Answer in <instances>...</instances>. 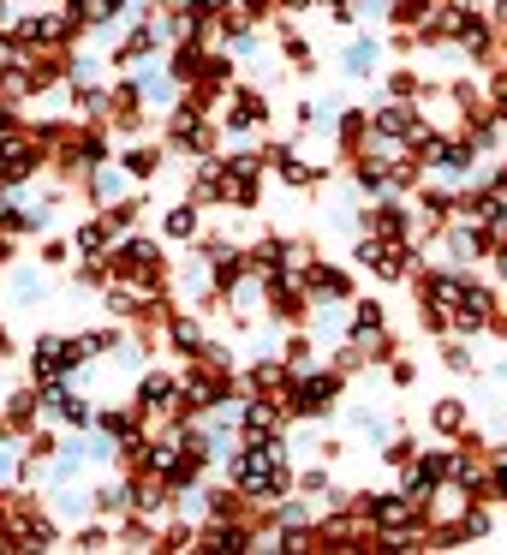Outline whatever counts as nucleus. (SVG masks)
I'll return each instance as SVG.
<instances>
[{
	"label": "nucleus",
	"instance_id": "aec40b11",
	"mask_svg": "<svg viewBox=\"0 0 507 555\" xmlns=\"http://www.w3.org/2000/svg\"><path fill=\"white\" fill-rule=\"evenodd\" d=\"M447 49H459L471 66H490V61H495V25H490L483 13H471L466 25H459V37L447 42Z\"/></svg>",
	"mask_w": 507,
	"mask_h": 555
},
{
	"label": "nucleus",
	"instance_id": "58836bf2",
	"mask_svg": "<svg viewBox=\"0 0 507 555\" xmlns=\"http://www.w3.org/2000/svg\"><path fill=\"white\" fill-rule=\"evenodd\" d=\"M388 383H394V388H412V383H418V364L394 352V359H388Z\"/></svg>",
	"mask_w": 507,
	"mask_h": 555
},
{
	"label": "nucleus",
	"instance_id": "0eeeda50",
	"mask_svg": "<svg viewBox=\"0 0 507 555\" xmlns=\"http://www.w3.org/2000/svg\"><path fill=\"white\" fill-rule=\"evenodd\" d=\"M25 376H30L37 388L66 383V376H73V364H66V335H61V328H42V335L25 347Z\"/></svg>",
	"mask_w": 507,
	"mask_h": 555
},
{
	"label": "nucleus",
	"instance_id": "39448f33",
	"mask_svg": "<svg viewBox=\"0 0 507 555\" xmlns=\"http://www.w3.org/2000/svg\"><path fill=\"white\" fill-rule=\"evenodd\" d=\"M216 126H221L227 138L263 132V126H269V96H263L257 85H239V78H233L227 96H221V108H216Z\"/></svg>",
	"mask_w": 507,
	"mask_h": 555
},
{
	"label": "nucleus",
	"instance_id": "37998d69",
	"mask_svg": "<svg viewBox=\"0 0 507 555\" xmlns=\"http://www.w3.org/2000/svg\"><path fill=\"white\" fill-rule=\"evenodd\" d=\"M483 454H490V466H502V472H507V442H502V448H483Z\"/></svg>",
	"mask_w": 507,
	"mask_h": 555
},
{
	"label": "nucleus",
	"instance_id": "c756f323",
	"mask_svg": "<svg viewBox=\"0 0 507 555\" xmlns=\"http://www.w3.org/2000/svg\"><path fill=\"white\" fill-rule=\"evenodd\" d=\"M221 168L233 173V180H263V150H245V144H233V150H221Z\"/></svg>",
	"mask_w": 507,
	"mask_h": 555
},
{
	"label": "nucleus",
	"instance_id": "5701e85b",
	"mask_svg": "<svg viewBox=\"0 0 507 555\" xmlns=\"http://www.w3.org/2000/svg\"><path fill=\"white\" fill-rule=\"evenodd\" d=\"M61 550H78V555H96V550H114V526L108 519H73V526H66V543Z\"/></svg>",
	"mask_w": 507,
	"mask_h": 555
},
{
	"label": "nucleus",
	"instance_id": "6e6552de",
	"mask_svg": "<svg viewBox=\"0 0 507 555\" xmlns=\"http://www.w3.org/2000/svg\"><path fill=\"white\" fill-rule=\"evenodd\" d=\"M299 287L311 293V305H347L352 293H359V281H352V269L328 263V257H311V263L299 269Z\"/></svg>",
	"mask_w": 507,
	"mask_h": 555
},
{
	"label": "nucleus",
	"instance_id": "bb28decb",
	"mask_svg": "<svg viewBox=\"0 0 507 555\" xmlns=\"http://www.w3.org/2000/svg\"><path fill=\"white\" fill-rule=\"evenodd\" d=\"M466 424H471L466 400H435V406H430V430L442 436V442H459V436H466Z\"/></svg>",
	"mask_w": 507,
	"mask_h": 555
},
{
	"label": "nucleus",
	"instance_id": "a211bd4d",
	"mask_svg": "<svg viewBox=\"0 0 507 555\" xmlns=\"http://www.w3.org/2000/svg\"><path fill=\"white\" fill-rule=\"evenodd\" d=\"M418 269H424L418 240H388V245H382V257L370 263V275H376V281H412Z\"/></svg>",
	"mask_w": 507,
	"mask_h": 555
},
{
	"label": "nucleus",
	"instance_id": "4468645a",
	"mask_svg": "<svg viewBox=\"0 0 507 555\" xmlns=\"http://www.w3.org/2000/svg\"><path fill=\"white\" fill-rule=\"evenodd\" d=\"M0 418H6V430L13 436H25L30 424H42V388L30 383H18V388H6V395H0Z\"/></svg>",
	"mask_w": 507,
	"mask_h": 555
},
{
	"label": "nucleus",
	"instance_id": "2eb2a0df",
	"mask_svg": "<svg viewBox=\"0 0 507 555\" xmlns=\"http://www.w3.org/2000/svg\"><path fill=\"white\" fill-rule=\"evenodd\" d=\"M73 192L84 197V204H96V209H102V204H114V197H126V192H132V180H126V168H120V162L108 156V162H102V168H90L84 180L73 185Z\"/></svg>",
	"mask_w": 507,
	"mask_h": 555
},
{
	"label": "nucleus",
	"instance_id": "79ce46f5",
	"mask_svg": "<svg viewBox=\"0 0 507 555\" xmlns=\"http://www.w3.org/2000/svg\"><path fill=\"white\" fill-rule=\"evenodd\" d=\"M13 257H18V240H6V233H0V269H13Z\"/></svg>",
	"mask_w": 507,
	"mask_h": 555
},
{
	"label": "nucleus",
	"instance_id": "f3484780",
	"mask_svg": "<svg viewBox=\"0 0 507 555\" xmlns=\"http://www.w3.org/2000/svg\"><path fill=\"white\" fill-rule=\"evenodd\" d=\"M340 73H347V78H376V73H382V42H376L364 25L352 30L347 49H340Z\"/></svg>",
	"mask_w": 507,
	"mask_h": 555
},
{
	"label": "nucleus",
	"instance_id": "72a5a7b5",
	"mask_svg": "<svg viewBox=\"0 0 507 555\" xmlns=\"http://www.w3.org/2000/svg\"><path fill=\"white\" fill-rule=\"evenodd\" d=\"M102 78V61L96 54H78V42L66 49V85H96Z\"/></svg>",
	"mask_w": 507,
	"mask_h": 555
},
{
	"label": "nucleus",
	"instance_id": "20e7f679",
	"mask_svg": "<svg viewBox=\"0 0 507 555\" xmlns=\"http://www.w3.org/2000/svg\"><path fill=\"white\" fill-rule=\"evenodd\" d=\"M352 507L364 514V526L376 531V538H400V531H424V507L418 502H406L400 490H388V495H352Z\"/></svg>",
	"mask_w": 507,
	"mask_h": 555
},
{
	"label": "nucleus",
	"instance_id": "ddd939ff",
	"mask_svg": "<svg viewBox=\"0 0 507 555\" xmlns=\"http://www.w3.org/2000/svg\"><path fill=\"white\" fill-rule=\"evenodd\" d=\"M138 495H144V478H138V472H126V478H102L96 490H90V514L126 519L138 507Z\"/></svg>",
	"mask_w": 507,
	"mask_h": 555
},
{
	"label": "nucleus",
	"instance_id": "e433bc0d",
	"mask_svg": "<svg viewBox=\"0 0 507 555\" xmlns=\"http://www.w3.org/2000/svg\"><path fill=\"white\" fill-rule=\"evenodd\" d=\"M25 61H30V49L13 37V30H0V78H6V73H18Z\"/></svg>",
	"mask_w": 507,
	"mask_h": 555
},
{
	"label": "nucleus",
	"instance_id": "a19ab883",
	"mask_svg": "<svg viewBox=\"0 0 507 555\" xmlns=\"http://www.w3.org/2000/svg\"><path fill=\"white\" fill-rule=\"evenodd\" d=\"M0 359H18V335L6 323H0Z\"/></svg>",
	"mask_w": 507,
	"mask_h": 555
},
{
	"label": "nucleus",
	"instance_id": "f03ea898",
	"mask_svg": "<svg viewBox=\"0 0 507 555\" xmlns=\"http://www.w3.org/2000/svg\"><path fill=\"white\" fill-rule=\"evenodd\" d=\"M340 395H347V376H340L335 364H316V371L292 376L281 400H287V412H292L299 424H323L328 412L340 406Z\"/></svg>",
	"mask_w": 507,
	"mask_h": 555
},
{
	"label": "nucleus",
	"instance_id": "c85d7f7f",
	"mask_svg": "<svg viewBox=\"0 0 507 555\" xmlns=\"http://www.w3.org/2000/svg\"><path fill=\"white\" fill-rule=\"evenodd\" d=\"M435 483H442V478H435V472L430 466H424V460H412V466H400V495H406V502H430V495H435Z\"/></svg>",
	"mask_w": 507,
	"mask_h": 555
},
{
	"label": "nucleus",
	"instance_id": "473e14b6",
	"mask_svg": "<svg viewBox=\"0 0 507 555\" xmlns=\"http://www.w3.org/2000/svg\"><path fill=\"white\" fill-rule=\"evenodd\" d=\"M442 364L454 376H471L478 371V359H471V340H459V335H442Z\"/></svg>",
	"mask_w": 507,
	"mask_h": 555
},
{
	"label": "nucleus",
	"instance_id": "b1692460",
	"mask_svg": "<svg viewBox=\"0 0 507 555\" xmlns=\"http://www.w3.org/2000/svg\"><path fill=\"white\" fill-rule=\"evenodd\" d=\"M364 138H370V108H340L335 114V150H340V162L359 156Z\"/></svg>",
	"mask_w": 507,
	"mask_h": 555
},
{
	"label": "nucleus",
	"instance_id": "423d86ee",
	"mask_svg": "<svg viewBox=\"0 0 507 555\" xmlns=\"http://www.w3.org/2000/svg\"><path fill=\"white\" fill-rule=\"evenodd\" d=\"M132 406L150 418V430H156V424H168L173 412H180V371H150V364H144V371H138Z\"/></svg>",
	"mask_w": 507,
	"mask_h": 555
},
{
	"label": "nucleus",
	"instance_id": "c9c22d12",
	"mask_svg": "<svg viewBox=\"0 0 507 555\" xmlns=\"http://www.w3.org/2000/svg\"><path fill=\"white\" fill-rule=\"evenodd\" d=\"M382 460H388V466H412V460H418V442H412V436L406 430H394V436H388V442H382Z\"/></svg>",
	"mask_w": 507,
	"mask_h": 555
},
{
	"label": "nucleus",
	"instance_id": "dca6fc26",
	"mask_svg": "<svg viewBox=\"0 0 507 555\" xmlns=\"http://www.w3.org/2000/svg\"><path fill=\"white\" fill-rule=\"evenodd\" d=\"M287 383H292V371H287V359H281L275 347H269V352H257V364L239 376V388H245V395H287Z\"/></svg>",
	"mask_w": 507,
	"mask_h": 555
},
{
	"label": "nucleus",
	"instance_id": "c03bdc74",
	"mask_svg": "<svg viewBox=\"0 0 507 555\" xmlns=\"http://www.w3.org/2000/svg\"><path fill=\"white\" fill-rule=\"evenodd\" d=\"M0 526H6V502H0Z\"/></svg>",
	"mask_w": 507,
	"mask_h": 555
},
{
	"label": "nucleus",
	"instance_id": "7ed1b4c3",
	"mask_svg": "<svg viewBox=\"0 0 507 555\" xmlns=\"http://www.w3.org/2000/svg\"><path fill=\"white\" fill-rule=\"evenodd\" d=\"M13 37L30 54H66L78 42V30L66 18V7H13Z\"/></svg>",
	"mask_w": 507,
	"mask_h": 555
},
{
	"label": "nucleus",
	"instance_id": "cd10ccee",
	"mask_svg": "<svg viewBox=\"0 0 507 555\" xmlns=\"http://www.w3.org/2000/svg\"><path fill=\"white\" fill-rule=\"evenodd\" d=\"M6 293H13V305H42L49 299V269H13V281H6Z\"/></svg>",
	"mask_w": 507,
	"mask_h": 555
},
{
	"label": "nucleus",
	"instance_id": "1a4fd4ad",
	"mask_svg": "<svg viewBox=\"0 0 507 555\" xmlns=\"http://www.w3.org/2000/svg\"><path fill=\"white\" fill-rule=\"evenodd\" d=\"M42 173H49V150H42L30 132L13 138V144H0V180L13 185V192L18 185H37Z\"/></svg>",
	"mask_w": 507,
	"mask_h": 555
},
{
	"label": "nucleus",
	"instance_id": "f704fd0d",
	"mask_svg": "<svg viewBox=\"0 0 507 555\" xmlns=\"http://www.w3.org/2000/svg\"><path fill=\"white\" fill-rule=\"evenodd\" d=\"M394 18V0H352V30L359 25H388Z\"/></svg>",
	"mask_w": 507,
	"mask_h": 555
},
{
	"label": "nucleus",
	"instance_id": "9d476101",
	"mask_svg": "<svg viewBox=\"0 0 507 555\" xmlns=\"http://www.w3.org/2000/svg\"><path fill=\"white\" fill-rule=\"evenodd\" d=\"M168 49V42H161V30H156V18H132V30H126L120 42H114V54H108V66L114 73H132V66H144V61H156V54Z\"/></svg>",
	"mask_w": 507,
	"mask_h": 555
},
{
	"label": "nucleus",
	"instance_id": "9b49d317",
	"mask_svg": "<svg viewBox=\"0 0 507 555\" xmlns=\"http://www.w3.org/2000/svg\"><path fill=\"white\" fill-rule=\"evenodd\" d=\"M114 162L126 168V180H132V185H156L161 168H168V150L150 144V138H114Z\"/></svg>",
	"mask_w": 507,
	"mask_h": 555
},
{
	"label": "nucleus",
	"instance_id": "ea45409f",
	"mask_svg": "<svg viewBox=\"0 0 507 555\" xmlns=\"http://www.w3.org/2000/svg\"><path fill=\"white\" fill-rule=\"evenodd\" d=\"M275 13H287V18H304V13H316V0H275Z\"/></svg>",
	"mask_w": 507,
	"mask_h": 555
},
{
	"label": "nucleus",
	"instance_id": "6ab92c4d",
	"mask_svg": "<svg viewBox=\"0 0 507 555\" xmlns=\"http://www.w3.org/2000/svg\"><path fill=\"white\" fill-rule=\"evenodd\" d=\"M197 233H204V204L180 197V204L161 209V245H192Z\"/></svg>",
	"mask_w": 507,
	"mask_h": 555
},
{
	"label": "nucleus",
	"instance_id": "4be33fe9",
	"mask_svg": "<svg viewBox=\"0 0 507 555\" xmlns=\"http://www.w3.org/2000/svg\"><path fill=\"white\" fill-rule=\"evenodd\" d=\"M66 240H73V257H108V245H114V228L96 216V209H90L84 221H73V233H66Z\"/></svg>",
	"mask_w": 507,
	"mask_h": 555
},
{
	"label": "nucleus",
	"instance_id": "2f4dec72",
	"mask_svg": "<svg viewBox=\"0 0 507 555\" xmlns=\"http://www.w3.org/2000/svg\"><path fill=\"white\" fill-rule=\"evenodd\" d=\"M388 96H394V102H424V96H430V85H424V78L418 73H412V66H400V73H388Z\"/></svg>",
	"mask_w": 507,
	"mask_h": 555
},
{
	"label": "nucleus",
	"instance_id": "393cba45",
	"mask_svg": "<svg viewBox=\"0 0 507 555\" xmlns=\"http://www.w3.org/2000/svg\"><path fill=\"white\" fill-rule=\"evenodd\" d=\"M275 173H281V185H292V192H316V185H328V162H311L304 150L292 162H281Z\"/></svg>",
	"mask_w": 507,
	"mask_h": 555
},
{
	"label": "nucleus",
	"instance_id": "7c9ffc66",
	"mask_svg": "<svg viewBox=\"0 0 507 555\" xmlns=\"http://www.w3.org/2000/svg\"><path fill=\"white\" fill-rule=\"evenodd\" d=\"M490 531H495V502H466V514H459V538L483 543Z\"/></svg>",
	"mask_w": 507,
	"mask_h": 555
},
{
	"label": "nucleus",
	"instance_id": "a878e982",
	"mask_svg": "<svg viewBox=\"0 0 507 555\" xmlns=\"http://www.w3.org/2000/svg\"><path fill=\"white\" fill-rule=\"evenodd\" d=\"M281 359H287V371L292 376H304V371H316V364H323V352H316V340H311V328H292L287 340H281Z\"/></svg>",
	"mask_w": 507,
	"mask_h": 555
},
{
	"label": "nucleus",
	"instance_id": "f8f14e48",
	"mask_svg": "<svg viewBox=\"0 0 507 555\" xmlns=\"http://www.w3.org/2000/svg\"><path fill=\"white\" fill-rule=\"evenodd\" d=\"M161 347H168L173 359H204V347H209L204 311H180V305H173L168 323H161Z\"/></svg>",
	"mask_w": 507,
	"mask_h": 555
},
{
	"label": "nucleus",
	"instance_id": "f257e3e1",
	"mask_svg": "<svg viewBox=\"0 0 507 555\" xmlns=\"http://www.w3.org/2000/svg\"><path fill=\"white\" fill-rule=\"evenodd\" d=\"M108 275L114 281H132L138 293H173V263L168 251H161V240H150V233H114L108 245Z\"/></svg>",
	"mask_w": 507,
	"mask_h": 555
},
{
	"label": "nucleus",
	"instance_id": "4c0bfd02",
	"mask_svg": "<svg viewBox=\"0 0 507 555\" xmlns=\"http://www.w3.org/2000/svg\"><path fill=\"white\" fill-rule=\"evenodd\" d=\"M37 263L42 269H66V263H73V240H42L37 245Z\"/></svg>",
	"mask_w": 507,
	"mask_h": 555
},
{
	"label": "nucleus",
	"instance_id": "412c9836",
	"mask_svg": "<svg viewBox=\"0 0 507 555\" xmlns=\"http://www.w3.org/2000/svg\"><path fill=\"white\" fill-rule=\"evenodd\" d=\"M382 328H388V305L352 293L347 299V340H370V335H382Z\"/></svg>",
	"mask_w": 507,
	"mask_h": 555
}]
</instances>
